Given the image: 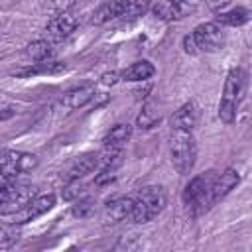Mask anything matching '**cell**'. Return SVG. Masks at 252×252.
<instances>
[{
	"instance_id": "cell-1",
	"label": "cell",
	"mask_w": 252,
	"mask_h": 252,
	"mask_svg": "<svg viewBox=\"0 0 252 252\" xmlns=\"http://www.w3.org/2000/svg\"><path fill=\"white\" fill-rule=\"evenodd\" d=\"M226 43L224 30L217 22H207L197 26L189 35L183 37V49L191 55L195 53H215L220 51Z\"/></svg>"
},
{
	"instance_id": "cell-2",
	"label": "cell",
	"mask_w": 252,
	"mask_h": 252,
	"mask_svg": "<svg viewBox=\"0 0 252 252\" xmlns=\"http://www.w3.org/2000/svg\"><path fill=\"white\" fill-rule=\"evenodd\" d=\"M167 203V193L161 185H148L138 191L134 197V209H132V220L138 224L150 222L156 219Z\"/></svg>"
},
{
	"instance_id": "cell-3",
	"label": "cell",
	"mask_w": 252,
	"mask_h": 252,
	"mask_svg": "<svg viewBox=\"0 0 252 252\" xmlns=\"http://www.w3.org/2000/svg\"><path fill=\"white\" fill-rule=\"evenodd\" d=\"M244 89H246V75L242 69H230L224 81V91H222V98L219 102V118L224 124H232L236 118V108L244 96Z\"/></svg>"
},
{
	"instance_id": "cell-4",
	"label": "cell",
	"mask_w": 252,
	"mask_h": 252,
	"mask_svg": "<svg viewBox=\"0 0 252 252\" xmlns=\"http://www.w3.org/2000/svg\"><path fill=\"white\" fill-rule=\"evenodd\" d=\"M217 173L207 171L201 175H195L183 189V203L191 211L193 217H199L211 209V187Z\"/></svg>"
},
{
	"instance_id": "cell-5",
	"label": "cell",
	"mask_w": 252,
	"mask_h": 252,
	"mask_svg": "<svg viewBox=\"0 0 252 252\" xmlns=\"http://www.w3.org/2000/svg\"><path fill=\"white\" fill-rule=\"evenodd\" d=\"M169 156L173 167L181 173L187 175L197 161V144L187 130H173L169 138Z\"/></svg>"
},
{
	"instance_id": "cell-6",
	"label": "cell",
	"mask_w": 252,
	"mask_h": 252,
	"mask_svg": "<svg viewBox=\"0 0 252 252\" xmlns=\"http://www.w3.org/2000/svg\"><path fill=\"white\" fill-rule=\"evenodd\" d=\"M33 197H37L35 187L26 185V183H16L14 181H2L0 189V211L2 215H16L22 211Z\"/></svg>"
},
{
	"instance_id": "cell-7",
	"label": "cell",
	"mask_w": 252,
	"mask_h": 252,
	"mask_svg": "<svg viewBox=\"0 0 252 252\" xmlns=\"http://www.w3.org/2000/svg\"><path fill=\"white\" fill-rule=\"evenodd\" d=\"M39 159L33 154L28 152H16V150H4L0 159V173L2 181H14L18 173H28L35 169Z\"/></svg>"
},
{
	"instance_id": "cell-8",
	"label": "cell",
	"mask_w": 252,
	"mask_h": 252,
	"mask_svg": "<svg viewBox=\"0 0 252 252\" xmlns=\"http://www.w3.org/2000/svg\"><path fill=\"white\" fill-rule=\"evenodd\" d=\"M77 24H79V20H77V16H75L71 10H67V12H57V14L47 22V26H45V39H49L51 43H59V41L67 39V37L75 32Z\"/></svg>"
},
{
	"instance_id": "cell-9",
	"label": "cell",
	"mask_w": 252,
	"mask_h": 252,
	"mask_svg": "<svg viewBox=\"0 0 252 252\" xmlns=\"http://www.w3.org/2000/svg\"><path fill=\"white\" fill-rule=\"evenodd\" d=\"M199 6V0H161L154 8V14L159 20L171 22V20H181L189 14H193Z\"/></svg>"
},
{
	"instance_id": "cell-10",
	"label": "cell",
	"mask_w": 252,
	"mask_h": 252,
	"mask_svg": "<svg viewBox=\"0 0 252 252\" xmlns=\"http://www.w3.org/2000/svg\"><path fill=\"white\" fill-rule=\"evenodd\" d=\"M132 209H134L132 197H116L104 205L102 220H104V224H118L126 219H132Z\"/></svg>"
},
{
	"instance_id": "cell-11",
	"label": "cell",
	"mask_w": 252,
	"mask_h": 252,
	"mask_svg": "<svg viewBox=\"0 0 252 252\" xmlns=\"http://www.w3.org/2000/svg\"><path fill=\"white\" fill-rule=\"evenodd\" d=\"M55 205V195L53 193H47V195H37L33 197L22 211H18L14 215V222H28V220H33L37 217H41L43 213H47L49 209H53Z\"/></svg>"
},
{
	"instance_id": "cell-12",
	"label": "cell",
	"mask_w": 252,
	"mask_h": 252,
	"mask_svg": "<svg viewBox=\"0 0 252 252\" xmlns=\"http://www.w3.org/2000/svg\"><path fill=\"white\" fill-rule=\"evenodd\" d=\"M240 181V175L236 169H224L222 173H217L215 181H213V187H211V207L215 203H219L220 199H224Z\"/></svg>"
},
{
	"instance_id": "cell-13",
	"label": "cell",
	"mask_w": 252,
	"mask_h": 252,
	"mask_svg": "<svg viewBox=\"0 0 252 252\" xmlns=\"http://www.w3.org/2000/svg\"><path fill=\"white\" fill-rule=\"evenodd\" d=\"M199 120V108L193 100L181 104L173 114H171V128L173 130H187L191 132L197 126Z\"/></svg>"
},
{
	"instance_id": "cell-14",
	"label": "cell",
	"mask_w": 252,
	"mask_h": 252,
	"mask_svg": "<svg viewBox=\"0 0 252 252\" xmlns=\"http://www.w3.org/2000/svg\"><path fill=\"white\" fill-rule=\"evenodd\" d=\"M98 165H100V156H98V154H83V156H79V158L73 161V165L69 167V171H67V181L81 179V177L93 173Z\"/></svg>"
},
{
	"instance_id": "cell-15",
	"label": "cell",
	"mask_w": 252,
	"mask_h": 252,
	"mask_svg": "<svg viewBox=\"0 0 252 252\" xmlns=\"http://www.w3.org/2000/svg\"><path fill=\"white\" fill-rule=\"evenodd\" d=\"M93 96H94V87H93V85H79V87L69 89V91L63 94L61 102H63L67 108H81V106H85L87 102H91Z\"/></svg>"
},
{
	"instance_id": "cell-16",
	"label": "cell",
	"mask_w": 252,
	"mask_h": 252,
	"mask_svg": "<svg viewBox=\"0 0 252 252\" xmlns=\"http://www.w3.org/2000/svg\"><path fill=\"white\" fill-rule=\"evenodd\" d=\"M132 136V126L130 124H116L112 126L104 138H102V144H104V150H122L124 144L130 140Z\"/></svg>"
},
{
	"instance_id": "cell-17",
	"label": "cell",
	"mask_w": 252,
	"mask_h": 252,
	"mask_svg": "<svg viewBox=\"0 0 252 252\" xmlns=\"http://www.w3.org/2000/svg\"><path fill=\"white\" fill-rule=\"evenodd\" d=\"M250 20V12L242 6H236V8H230L226 12H219L215 22L220 24V26H230V28H238V26H244L246 22Z\"/></svg>"
},
{
	"instance_id": "cell-18",
	"label": "cell",
	"mask_w": 252,
	"mask_h": 252,
	"mask_svg": "<svg viewBox=\"0 0 252 252\" xmlns=\"http://www.w3.org/2000/svg\"><path fill=\"white\" fill-rule=\"evenodd\" d=\"M26 57L39 63V61H49L53 57V43L49 39H35L26 45Z\"/></svg>"
},
{
	"instance_id": "cell-19",
	"label": "cell",
	"mask_w": 252,
	"mask_h": 252,
	"mask_svg": "<svg viewBox=\"0 0 252 252\" xmlns=\"http://www.w3.org/2000/svg\"><path fill=\"white\" fill-rule=\"evenodd\" d=\"M154 73H156V67H154L150 61H136V63H132L130 67H126V69L120 73V77H122L124 81L136 83V81H146V79L154 77Z\"/></svg>"
},
{
	"instance_id": "cell-20",
	"label": "cell",
	"mask_w": 252,
	"mask_h": 252,
	"mask_svg": "<svg viewBox=\"0 0 252 252\" xmlns=\"http://www.w3.org/2000/svg\"><path fill=\"white\" fill-rule=\"evenodd\" d=\"M120 10H122V0H104L93 14V24H104L114 18H120Z\"/></svg>"
},
{
	"instance_id": "cell-21",
	"label": "cell",
	"mask_w": 252,
	"mask_h": 252,
	"mask_svg": "<svg viewBox=\"0 0 252 252\" xmlns=\"http://www.w3.org/2000/svg\"><path fill=\"white\" fill-rule=\"evenodd\" d=\"M152 0H122V10H120V18L124 20H136L140 16H144L150 10Z\"/></svg>"
},
{
	"instance_id": "cell-22",
	"label": "cell",
	"mask_w": 252,
	"mask_h": 252,
	"mask_svg": "<svg viewBox=\"0 0 252 252\" xmlns=\"http://www.w3.org/2000/svg\"><path fill=\"white\" fill-rule=\"evenodd\" d=\"M65 69V63H59V61H39V63H33L32 67L24 69V71H18V75H37V73H59Z\"/></svg>"
},
{
	"instance_id": "cell-23",
	"label": "cell",
	"mask_w": 252,
	"mask_h": 252,
	"mask_svg": "<svg viewBox=\"0 0 252 252\" xmlns=\"http://www.w3.org/2000/svg\"><path fill=\"white\" fill-rule=\"evenodd\" d=\"M71 213H73L75 217H79V219H87V217H91V215L94 213V201H93L91 197L77 199L75 205H73V209H71Z\"/></svg>"
},
{
	"instance_id": "cell-24",
	"label": "cell",
	"mask_w": 252,
	"mask_h": 252,
	"mask_svg": "<svg viewBox=\"0 0 252 252\" xmlns=\"http://www.w3.org/2000/svg\"><path fill=\"white\" fill-rule=\"evenodd\" d=\"M18 238V232H16V222L14 224H2L0 228V248L6 250L10 248Z\"/></svg>"
},
{
	"instance_id": "cell-25",
	"label": "cell",
	"mask_w": 252,
	"mask_h": 252,
	"mask_svg": "<svg viewBox=\"0 0 252 252\" xmlns=\"http://www.w3.org/2000/svg\"><path fill=\"white\" fill-rule=\"evenodd\" d=\"M156 122H159V114H156L150 106H146V108L140 112V116H138V126H140V128H144V130L154 128V126H156Z\"/></svg>"
},
{
	"instance_id": "cell-26",
	"label": "cell",
	"mask_w": 252,
	"mask_h": 252,
	"mask_svg": "<svg viewBox=\"0 0 252 252\" xmlns=\"http://www.w3.org/2000/svg\"><path fill=\"white\" fill-rule=\"evenodd\" d=\"M81 193H83V187L79 185V179H73V181H69V185L65 187V191H63V199H79L81 197Z\"/></svg>"
},
{
	"instance_id": "cell-27",
	"label": "cell",
	"mask_w": 252,
	"mask_h": 252,
	"mask_svg": "<svg viewBox=\"0 0 252 252\" xmlns=\"http://www.w3.org/2000/svg\"><path fill=\"white\" fill-rule=\"evenodd\" d=\"M77 0H45V6L55 10V12H67L75 6Z\"/></svg>"
},
{
	"instance_id": "cell-28",
	"label": "cell",
	"mask_w": 252,
	"mask_h": 252,
	"mask_svg": "<svg viewBox=\"0 0 252 252\" xmlns=\"http://www.w3.org/2000/svg\"><path fill=\"white\" fill-rule=\"evenodd\" d=\"M205 2H207V6H209L211 10L220 12V10H222V8H224V6H226L230 0H205Z\"/></svg>"
},
{
	"instance_id": "cell-29",
	"label": "cell",
	"mask_w": 252,
	"mask_h": 252,
	"mask_svg": "<svg viewBox=\"0 0 252 252\" xmlns=\"http://www.w3.org/2000/svg\"><path fill=\"white\" fill-rule=\"evenodd\" d=\"M118 79H122L120 73H106V75H102V85H114Z\"/></svg>"
},
{
	"instance_id": "cell-30",
	"label": "cell",
	"mask_w": 252,
	"mask_h": 252,
	"mask_svg": "<svg viewBox=\"0 0 252 252\" xmlns=\"http://www.w3.org/2000/svg\"><path fill=\"white\" fill-rule=\"evenodd\" d=\"M10 114H12V112H10V108H4V114H2V120H6V118H8Z\"/></svg>"
}]
</instances>
